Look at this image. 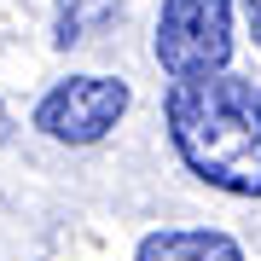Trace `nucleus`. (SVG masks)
Here are the masks:
<instances>
[{
  "label": "nucleus",
  "instance_id": "obj_2",
  "mask_svg": "<svg viewBox=\"0 0 261 261\" xmlns=\"http://www.w3.org/2000/svg\"><path fill=\"white\" fill-rule=\"evenodd\" d=\"M151 53H157L168 82L226 75V58H232V0H163Z\"/></svg>",
  "mask_w": 261,
  "mask_h": 261
},
{
  "label": "nucleus",
  "instance_id": "obj_6",
  "mask_svg": "<svg viewBox=\"0 0 261 261\" xmlns=\"http://www.w3.org/2000/svg\"><path fill=\"white\" fill-rule=\"evenodd\" d=\"M244 18H250V35H255V47H261V0H244Z\"/></svg>",
  "mask_w": 261,
  "mask_h": 261
},
{
  "label": "nucleus",
  "instance_id": "obj_5",
  "mask_svg": "<svg viewBox=\"0 0 261 261\" xmlns=\"http://www.w3.org/2000/svg\"><path fill=\"white\" fill-rule=\"evenodd\" d=\"M58 18H53V41L58 47H82L87 35H93L99 23H111L116 0H53Z\"/></svg>",
  "mask_w": 261,
  "mask_h": 261
},
{
  "label": "nucleus",
  "instance_id": "obj_4",
  "mask_svg": "<svg viewBox=\"0 0 261 261\" xmlns=\"http://www.w3.org/2000/svg\"><path fill=\"white\" fill-rule=\"evenodd\" d=\"M140 261H244L238 238L209 232V226H174V232H151L140 238Z\"/></svg>",
  "mask_w": 261,
  "mask_h": 261
},
{
  "label": "nucleus",
  "instance_id": "obj_1",
  "mask_svg": "<svg viewBox=\"0 0 261 261\" xmlns=\"http://www.w3.org/2000/svg\"><path fill=\"white\" fill-rule=\"evenodd\" d=\"M163 122L174 157L203 186L261 197V87L238 75H203L174 82L163 99Z\"/></svg>",
  "mask_w": 261,
  "mask_h": 261
},
{
  "label": "nucleus",
  "instance_id": "obj_3",
  "mask_svg": "<svg viewBox=\"0 0 261 261\" xmlns=\"http://www.w3.org/2000/svg\"><path fill=\"white\" fill-rule=\"evenodd\" d=\"M128 99H134L128 82H116V75H70L41 93L35 128L58 145H93L128 116Z\"/></svg>",
  "mask_w": 261,
  "mask_h": 261
}]
</instances>
